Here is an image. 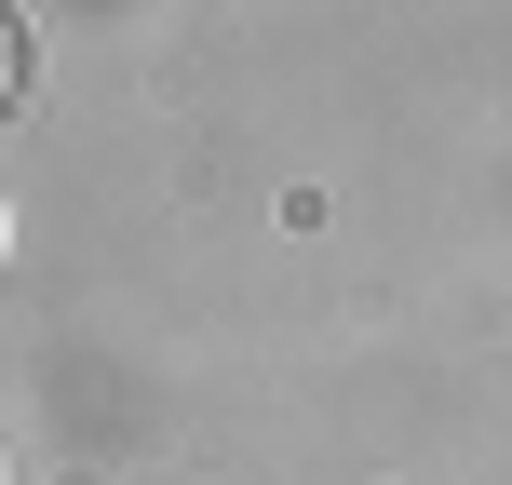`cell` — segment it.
<instances>
[{"instance_id": "1", "label": "cell", "mask_w": 512, "mask_h": 485, "mask_svg": "<svg viewBox=\"0 0 512 485\" xmlns=\"http://www.w3.org/2000/svg\"><path fill=\"white\" fill-rule=\"evenodd\" d=\"M27 95V27H14V0H0V108Z\"/></svg>"}]
</instances>
